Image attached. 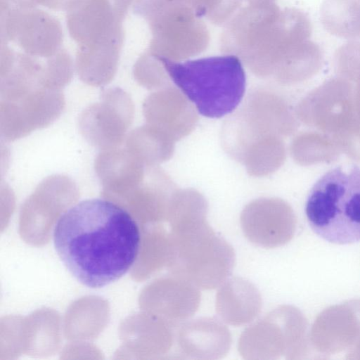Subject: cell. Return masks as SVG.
I'll return each instance as SVG.
<instances>
[{
    "instance_id": "6da1fadb",
    "label": "cell",
    "mask_w": 360,
    "mask_h": 360,
    "mask_svg": "<svg viewBox=\"0 0 360 360\" xmlns=\"http://www.w3.org/2000/svg\"><path fill=\"white\" fill-rule=\"evenodd\" d=\"M53 238L65 267L91 288L124 276L134 264L141 242L139 226L131 214L103 198L84 200L65 211Z\"/></svg>"
},
{
    "instance_id": "7a4b0ae2",
    "label": "cell",
    "mask_w": 360,
    "mask_h": 360,
    "mask_svg": "<svg viewBox=\"0 0 360 360\" xmlns=\"http://www.w3.org/2000/svg\"><path fill=\"white\" fill-rule=\"evenodd\" d=\"M311 34L302 11L275 2L250 3L225 25L220 47L259 68L283 70Z\"/></svg>"
},
{
    "instance_id": "3957f363",
    "label": "cell",
    "mask_w": 360,
    "mask_h": 360,
    "mask_svg": "<svg viewBox=\"0 0 360 360\" xmlns=\"http://www.w3.org/2000/svg\"><path fill=\"white\" fill-rule=\"evenodd\" d=\"M154 55L201 115L219 118L232 112L241 102L246 76L238 56L226 54L180 62Z\"/></svg>"
},
{
    "instance_id": "277c9868",
    "label": "cell",
    "mask_w": 360,
    "mask_h": 360,
    "mask_svg": "<svg viewBox=\"0 0 360 360\" xmlns=\"http://www.w3.org/2000/svg\"><path fill=\"white\" fill-rule=\"evenodd\" d=\"M311 230L330 243L360 241V167L347 172L336 167L314 184L305 203Z\"/></svg>"
},
{
    "instance_id": "5b68a950",
    "label": "cell",
    "mask_w": 360,
    "mask_h": 360,
    "mask_svg": "<svg viewBox=\"0 0 360 360\" xmlns=\"http://www.w3.org/2000/svg\"><path fill=\"white\" fill-rule=\"evenodd\" d=\"M132 0H76L67 11V26L77 44L80 68L116 64L124 41L122 21Z\"/></svg>"
},
{
    "instance_id": "8992f818",
    "label": "cell",
    "mask_w": 360,
    "mask_h": 360,
    "mask_svg": "<svg viewBox=\"0 0 360 360\" xmlns=\"http://www.w3.org/2000/svg\"><path fill=\"white\" fill-rule=\"evenodd\" d=\"M145 19L152 34L148 51L154 54L178 61L200 53L210 44L207 25L185 6L167 4Z\"/></svg>"
},
{
    "instance_id": "52a82bcc",
    "label": "cell",
    "mask_w": 360,
    "mask_h": 360,
    "mask_svg": "<svg viewBox=\"0 0 360 360\" xmlns=\"http://www.w3.org/2000/svg\"><path fill=\"white\" fill-rule=\"evenodd\" d=\"M60 22L44 11L18 8L1 0V44L34 57L51 58L62 49Z\"/></svg>"
},
{
    "instance_id": "ba28073f",
    "label": "cell",
    "mask_w": 360,
    "mask_h": 360,
    "mask_svg": "<svg viewBox=\"0 0 360 360\" xmlns=\"http://www.w3.org/2000/svg\"><path fill=\"white\" fill-rule=\"evenodd\" d=\"M244 0H136L134 11L146 17L156 9L176 4L191 8L198 17L216 25H226L238 11Z\"/></svg>"
},
{
    "instance_id": "9c48e42d",
    "label": "cell",
    "mask_w": 360,
    "mask_h": 360,
    "mask_svg": "<svg viewBox=\"0 0 360 360\" xmlns=\"http://www.w3.org/2000/svg\"><path fill=\"white\" fill-rule=\"evenodd\" d=\"M320 16L330 34L347 39L360 37V0H326Z\"/></svg>"
},
{
    "instance_id": "30bf717a",
    "label": "cell",
    "mask_w": 360,
    "mask_h": 360,
    "mask_svg": "<svg viewBox=\"0 0 360 360\" xmlns=\"http://www.w3.org/2000/svg\"><path fill=\"white\" fill-rule=\"evenodd\" d=\"M338 69L344 74L360 77V41L347 43L335 54Z\"/></svg>"
},
{
    "instance_id": "8fae6325",
    "label": "cell",
    "mask_w": 360,
    "mask_h": 360,
    "mask_svg": "<svg viewBox=\"0 0 360 360\" xmlns=\"http://www.w3.org/2000/svg\"><path fill=\"white\" fill-rule=\"evenodd\" d=\"M10 5L18 8H34L38 5H43L44 0H5Z\"/></svg>"
},
{
    "instance_id": "7c38bea8",
    "label": "cell",
    "mask_w": 360,
    "mask_h": 360,
    "mask_svg": "<svg viewBox=\"0 0 360 360\" xmlns=\"http://www.w3.org/2000/svg\"><path fill=\"white\" fill-rule=\"evenodd\" d=\"M250 3H258V2H275L276 0H244Z\"/></svg>"
}]
</instances>
